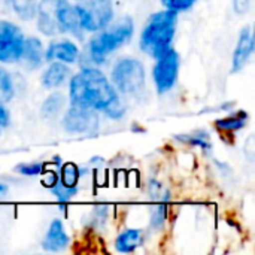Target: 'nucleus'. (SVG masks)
<instances>
[{
    "label": "nucleus",
    "instance_id": "nucleus-1",
    "mask_svg": "<svg viewBox=\"0 0 255 255\" xmlns=\"http://www.w3.org/2000/svg\"><path fill=\"white\" fill-rule=\"evenodd\" d=\"M69 99L72 106L94 109L112 120H120L126 115V106L118 91L105 73L96 67H84L70 78Z\"/></svg>",
    "mask_w": 255,
    "mask_h": 255
},
{
    "label": "nucleus",
    "instance_id": "nucleus-2",
    "mask_svg": "<svg viewBox=\"0 0 255 255\" xmlns=\"http://www.w3.org/2000/svg\"><path fill=\"white\" fill-rule=\"evenodd\" d=\"M176 22L178 12L175 10L164 9L161 12L152 13L140 33V49L155 60L166 54L172 48L176 33Z\"/></svg>",
    "mask_w": 255,
    "mask_h": 255
},
{
    "label": "nucleus",
    "instance_id": "nucleus-3",
    "mask_svg": "<svg viewBox=\"0 0 255 255\" xmlns=\"http://www.w3.org/2000/svg\"><path fill=\"white\" fill-rule=\"evenodd\" d=\"M133 31L134 22L130 16H124L112 25L108 24L105 28L96 31V34L90 39L87 45L88 60L96 66L105 64L111 54H114L123 45L128 43Z\"/></svg>",
    "mask_w": 255,
    "mask_h": 255
},
{
    "label": "nucleus",
    "instance_id": "nucleus-4",
    "mask_svg": "<svg viewBox=\"0 0 255 255\" xmlns=\"http://www.w3.org/2000/svg\"><path fill=\"white\" fill-rule=\"evenodd\" d=\"M112 85L117 91L126 96H136L145 90L146 73L143 64L131 57L118 60L111 72Z\"/></svg>",
    "mask_w": 255,
    "mask_h": 255
},
{
    "label": "nucleus",
    "instance_id": "nucleus-5",
    "mask_svg": "<svg viewBox=\"0 0 255 255\" xmlns=\"http://www.w3.org/2000/svg\"><path fill=\"white\" fill-rule=\"evenodd\" d=\"M79 24L84 31L96 33L111 24L114 16L112 0H84L75 4Z\"/></svg>",
    "mask_w": 255,
    "mask_h": 255
},
{
    "label": "nucleus",
    "instance_id": "nucleus-6",
    "mask_svg": "<svg viewBox=\"0 0 255 255\" xmlns=\"http://www.w3.org/2000/svg\"><path fill=\"white\" fill-rule=\"evenodd\" d=\"M63 128L70 134L93 136L99 131L100 118L99 112L88 108L70 106L61 120Z\"/></svg>",
    "mask_w": 255,
    "mask_h": 255
},
{
    "label": "nucleus",
    "instance_id": "nucleus-7",
    "mask_svg": "<svg viewBox=\"0 0 255 255\" xmlns=\"http://www.w3.org/2000/svg\"><path fill=\"white\" fill-rule=\"evenodd\" d=\"M179 64L181 57L173 48L157 58V63L152 69V79L158 94H164L175 87L178 81Z\"/></svg>",
    "mask_w": 255,
    "mask_h": 255
},
{
    "label": "nucleus",
    "instance_id": "nucleus-8",
    "mask_svg": "<svg viewBox=\"0 0 255 255\" xmlns=\"http://www.w3.org/2000/svg\"><path fill=\"white\" fill-rule=\"evenodd\" d=\"M24 34L18 25L0 19V63H18L22 54Z\"/></svg>",
    "mask_w": 255,
    "mask_h": 255
},
{
    "label": "nucleus",
    "instance_id": "nucleus-9",
    "mask_svg": "<svg viewBox=\"0 0 255 255\" xmlns=\"http://www.w3.org/2000/svg\"><path fill=\"white\" fill-rule=\"evenodd\" d=\"M254 54V34L251 27H244L239 33L238 43L232 58V73H239L247 67Z\"/></svg>",
    "mask_w": 255,
    "mask_h": 255
},
{
    "label": "nucleus",
    "instance_id": "nucleus-10",
    "mask_svg": "<svg viewBox=\"0 0 255 255\" xmlns=\"http://www.w3.org/2000/svg\"><path fill=\"white\" fill-rule=\"evenodd\" d=\"M69 244H70V238L66 233L63 221L52 220L46 230L45 238L42 239V244H40L42 250L48 253H60V251H64L69 247Z\"/></svg>",
    "mask_w": 255,
    "mask_h": 255
},
{
    "label": "nucleus",
    "instance_id": "nucleus-11",
    "mask_svg": "<svg viewBox=\"0 0 255 255\" xmlns=\"http://www.w3.org/2000/svg\"><path fill=\"white\" fill-rule=\"evenodd\" d=\"M79 58V48L73 40H60L51 42L45 51V60L48 61H61L66 64H73Z\"/></svg>",
    "mask_w": 255,
    "mask_h": 255
},
{
    "label": "nucleus",
    "instance_id": "nucleus-12",
    "mask_svg": "<svg viewBox=\"0 0 255 255\" xmlns=\"http://www.w3.org/2000/svg\"><path fill=\"white\" fill-rule=\"evenodd\" d=\"M45 58V49L42 42L37 37H27L24 39V46H22V54L19 61L27 70H36L42 66Z\"/></svg>",
    "mask_w": 255,
    "mask_h": 255
},
{
    "label": "nucleus",
    "instance_id": "nucleus-13",
    "mask_svg": "<svg viewBox=\"0 0 255 255\" xmlns=\"http://www.w3.org/2000/svg\"><path fill=\"white\" fill-rule=\"evenodd\" d=\"M70 75H72L70 67L66 63L49 61V66L42 73L40 82L45 88L54 90V88H60L61 85H64L67 79L70 78Z\"/></svg>",
    "mask_w": 255,
    "mask_h": 255
},
{
    "label": "nucleus",
    "instance_id": "nucleus-14",
    "mask_svg": "<svg viewBox=\"0 0 255 255\" xmlns=\"http://www.w3.org/2000/svg\"><path fill=\"white\" fill-rule=\"evenodd\" d=\"M145 242V235L139 229H127L115 239V250L121 254H131Z\"/></svg>",
    "mask_w": 255,
    "mask_h": 255
},
{
    "label": "nucleus",
    "instance_id": "nucleus-15",
    "mask_svg": "<svg viewBox=\"0 0 255 255\" xmlns=\"http://www.w3.org/2000/svg\"><path fill=\"white\" fill-rule=\"evenodd\" d=\"M66 105V99L61 93H52L45 99V102L40 106V115L46 120H54L57 118Z\"/></svg>",
    "mask_w": 255,
    "mask_h": 255
},
{
    "label": "nucleus",
    "instance_id": "nucleus-16",
    "mask_svg": "<svg viewBox=\"0 0 255 255\" xmlns=\"http://www.w3.org/2000/svg\"><path fill=\"white\" fill-rule=\"evenodd\" d=\"M248 121V114L245 111H238L226 118L217 120L215 121V127L221 131H227V133H235L242 130L247 126Z\"/></svg>",
    "mask_w": 255,
    "mask_h": 255
},
{
    "label": "nucleus",
    "instance_id": "nucleus-17",
    "mask_svg": "<svg viewBox=\"0 0 255 255\" xmlns=\"http://www.w3.org/2000/svg\"><path fill=\"white\" fill-rule=\"evenodd\" d=\"M176 140L185 143V145H190V146H197L200 149H203L205 152H211L212 149V143H211V139H209V133L208 131H203V130H197L194 133H190V134H176L175 136Z\"/></svg>",
    "mask_w": 255,
    "mask_h": 255
},
{
    "label": "nucleus",
    "instance_id": "nucleus-18",
    "mask_svg": "<svg viewBox=\"0 0 255 255\" xmlns=\"http://www.w3.org/2000/svg\"><path fill=\"white\" fill-rule=\"evenodd\" d=\"M13 12L24 21H30L36 16L37 0H9Z\"/></svg>",
    "mask_w": 255,
    "mask_h": 255
},
{
    "label": "nucleus",
    "instance_id": "nucleus-19",
    "mask_svg": "<svg viewBox=\"0 0 255 255\" xmlns=\"http://www.w3.org/2000/svg\"><path fill=\"white\" fill-rule=\"evenodd\" d=\"M81 175L82 172L75 163H64L60 166L58 178H60V184H63L64 187H78Z\"/></svg>",
    "mask_w": 255,
    "mask_h": 255
},
{
    "label": "nucleus",
    "instance_id": "nucleus-20",
    "mask_svg": "<svg viewBox=\"0 0 255 255\" xmlns=\"http://www.w3.org/2000/svg\"><path fill=\"white\" fill-rule=\"evenodd\" d=\"M108 217H109V206H106V205L94 206V209L88 214V217L85 220V226L90 229L99 230L106 224Z\"/></svg>",
    "mask_w": 255,
    "mask_h": 255
},
{
    "label": "nucleus",
    "instance_id": "nucleus-21",
    "mask_svg": "<svg viewBox=\"0 0 255 255\" xmlns=\"http://www.w3.org/2000/svg\"><path fill=\"white\" fill-rule=\"evenodd\" d=\"M0 97L4 102H10L15 97V84L10 73L0 66Z\"/></svg>",
    "mask_w": 255,
    "mask_h": 255
},
{
    "label": "nucleus",
    "instance_id": "nucleus-22",
    "mask_svg": "<svg viewBox=\"0 0 255 255\" xmlns=\"http://www.w3.org/2000/svg\"><path fill=\"white\" fill-rule=\"evenodd\" d=\"M167 220V208L164 205V202H160L158 205H155L151 211V220H149V229L152 232H160L163 230L164 224Z\"/></svg>",
    "mask_w": 255,
    "mask_h": 255
},
{
    "label": "nucleus",
    "instance_id": "nucleus-23",
    "mask_svg": "<svg viewBox=\"0 0 255 255\" xmlns=\"http://www.w3.org/2000/svg\"><path fill=\"white\" fill-rule=\"evenodd\" d=\"M51 193L57 197V200L60 202V205H64V203L70 202L78 194V187H64L58 181V184L51 188Z\"/></svg>",
    "mask_w": 255,
    "mask_h": 255
},
{
    "label": "nucleus",
    "instance_id": "nucleus-24",
    "mask_svg": "<svg viewBox=\"0 0 255 255\" xmlns=\"http://www.w3.org/2000/svg\"><path fill=\"white\" fill-rule=\"evenodd\" d=\"M45 170L42 163H21L15 166V172L22 176H37L42 175Z\"/></svg>",
    "mask_w": 255,
    "mask_h": 255
},
{
    "label": "nucleus",
    "instance_id": "nucleus-25",
    "mask_svg": "<svg viewBox=\"0 0 255 255\" xmlns=\"http://www.w3.org/2000/svg\"><path fill=\"white\" fill-rule=\"evenodd\" d=\"M148 193L152 196V197H155L158 202H167L170 197V193H169V190H164L163 187H161V184L158 182V181H155V179H151L149 182H148Z\"/></svg>",
    "mask_w": 255,
    "mask_h": 255
},
{
    "label": "nucleus",
    "instance_id": "nucleus-26",
    "mask_svg": "<svg viewBox=\"0 0 255 255\" xmlns=\"http://www.w3.org/2000/svg\"><path fill=\"white\" fill-rule=\"evenodd\" d=\"M163 3V6L169 10H175V12H184L191 9L197 0H160Z\"/></svg>",
    "mask_w": 255,
    "mask_h": 255
},
{
    "label": "nucleus",
    "instance_id": "nucleus-27",
    "mask_svg": "<svg viewBox=\"0 0 255 255\" xmlns=\"http://www.w3.org/2000/svg\"><path fill=\"white\" fill-rule=\"evenodd\" d=\"M58 181H60V178H58V173H57V172H54V170L45 172V170H43V179H42V182H43V185H45L46 188L51 190L54 185L58 184Z\"/></svg>",
    "mask_w": 255,
    "mask_h": 255
},
{
    "label": "nucleus",
    "instance_id": "nucleus-28",
    "mask_svg": "<svg viewBox=\"0 0 255 255\" xmlns=\"http://www.w3.org/2000/svg\"><path fill=\"white\" fill-rule=\"evenodd\" d=\"M244 152H245V155L248 157V160L250 161H254V157H255V140H254V136L251 134L247 140H245V148H244Z\"/></svg>",
    "mask_w": 255,
    "mask_h": 255
},
{
    "label": "nucleus",
    "instance_id": "nucleus-29",
    "mask_svg": "<svg viewBox=\"0 0 255 255\" xmlns=\"http://www.w3.org/2000/svg\"><path fill=\"white\" fill-rule=\"evenodd\" d=\"M9 123H10L9 111H7V108L4 106V103H3V99L0 97V127H1V128H3V127H7Z\"/></svg>",
    "mask_w": 255,
    "mask_h": 255
},
{
    "label": "nucleus",
    "instance_id": "nucleus-30",
    "mask_svg": "<svg viewBox=\"0 0 255 255\" xmlns=\"http://www.w3.org/2000/svg\"><path fill=\"white\" fill-rule=\"evenodd\" d=\"M250 1L251 0H233V9L236 13L242 15L250 9Z\"/></svg>",
    "mask_w": 255,
    "mask_h": 255
},
{
    "label": "nucleus",
    "instance_id": "nucleus-31",
    "mask_svg": "<svg viewBox=\"0 0 255 255\" xmlns=\"http://www.w3.org/2000/svg\"><path fill=\"white\" fill-rule=\"evenodd\" d=\"M6 193H7V185H4V184L0 182V196H4Z\"/></svg>",
    "mask_w": 255,
    "mask_h": 255
},
{
    "label": "nucleus",
    "instance_id": "nucleus-32",
    "mask_svg": "<svg viewBox=\"0 0 255 255\" xmlns=\"http://www.w3.org/2000/svg\"><path fill=\"white\" fill-rule=\"evenodd\" d=\"M0 133H1V127H0Z\"/></svg>",
    "mask_w": 255,
    "mask_h": 255
}]
</instances>
